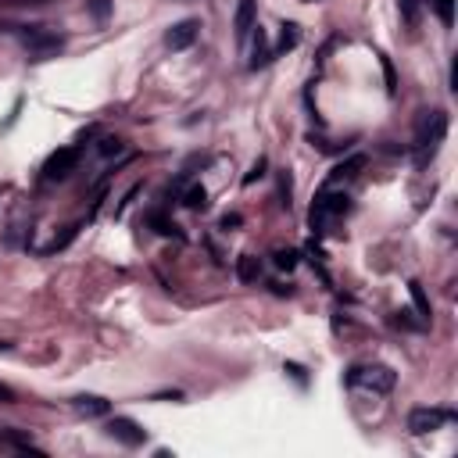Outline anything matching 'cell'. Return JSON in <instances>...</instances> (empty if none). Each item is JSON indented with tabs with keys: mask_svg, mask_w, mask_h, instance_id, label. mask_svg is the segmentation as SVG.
<instances>
[{
	"mask_svg": "<svg viewBox=\"0 0 458 458\" xmlns=\"http://www.w3.org/2000/svg\"><path fill=\"white\" fill-rule=\"evenodd\" d=\"M97 154H101V158H118V154H126V140H122V136H104V140L97 143Z\"/></svg>",
	"mask_w": 458,
	"mask_h": 458,
	"instance_id": "obj_14",
	"label": "cell"
},
{
	"mask_svg": "<svg viewBox=\"0 0 458 458\" xmlns=\"http://www.w3.org/2000/svg\"><path fill=\"white\" fill-rule=\"evenodd\" d=\"M22 47L29 51L33 61H47V58H54L65 47V36L61 33H51L44 26H22Z\"/></svg>",
	"mask_w": 458,
	"mask_h": 458,
	"instance_id": "obj_1",
	"label": "cell"
},
{
	"mask_svg": "<svg viewBox=\"0 0 458 458\" xmlns=\"http://www.w3.org/2000/svg\"><path fill=\"white\" fill-rule=\"evenodd\" d=\"M297 47V26H283V40H280V47L273 51V58H280L283 51H294Z\"/></svg>",
	"mask_w": 458,
	"mask_h": 458,
	"instance_id": "obj_18",
	"label": "cell"
},
{
	"mask_svg": "<svg viewBox=\"0 0 458 458\" xmlns=\"http://www.w3.org/2000/svg\"><path fill=\"white\" fill-rule=\"evenodd\" d=\"M454 419V412L451 408H412L408 412V433H415V437H426V433H433V429H444L447 422Z\"/></svg>",
	"mask_w": 458,
	"mask_h": 458,
	"instance_id": "obj_4",
	"label": "cell"
},
{
	"mask_svg": "<svg viewBox=\"0 0 458 458\" xmlns=\"http://www.w3.org/2000/svg\"><path fill=\"white\" fill-rule=\"evenodd\" d=\"M0 401L11 404V401H15V390H11V387H0Z\"/></svg>",
	"mask_w": 458,
	"mask_h": 458,
	"instance_id": "obj_25",
	"label": "cell"
},
{
	"mask_svg": "<svg viewBox=\"0 0 458 458\" xmlns=\"http://www.w3.org/2000/svg\"><path fill=\"white\" fill-rule=\"evenodd\" d=\"M344 211H347V197L322 190V193L315 197V204H312V229H315V233H322L326 222L337 218V215H344Z\"/></svg>",
	"mask_w": 458,
	"mask_h": 458,
	"instance_id": "obj_5",
	"label": "cell"
},
{
	"mask_svg": "<svg viewBox=\"0 0 458 458\" xmlns=\"http://www.w3.org/2000/svg\"><path fill=\"white\" fill-rule=\"evenodd\" d=\"M140 190H143V186H140V183H136V186H129V193H126V197H122V204H118V208H115V215H118V218H122V211H126V208H129V200H133V197H136V193H140Z\"/></svg>",
	"mask_w": 458,
	"mask_h": 458,
	"instance_id": "obj_23",
	"label": "cell"
},
{
	"mask_svg": "<svg viewBox=\"0 0 458 458\" xmlns=\"http://www.w3.org/2000/svg\"><path fill=\"white\" fill-rule=\"evenodd\" d=\"M183 204H186L190 211H204V208H208V190H204V186H190V190L183 193Z\"/></svg>",
	"mask_w": 458,
	"mask_h": 458,
	"instance_id": "obj_15",
	"label": "cell"
},
{
	"mask_svg": "<svg viewBox=\"0 0 458 458\" xmlns=\"http://www.w3.org/2000/svg\"><path fill=\"white\" fill-rule=\"evenodd\" d=\"M358 168H365V154H351L347 161H340L333 172H330V179H326V186H337V183H344V179H351V175H358Z\"/></svg>",
	"mask_w": 458,
	"mask_h": 458,
	"instance_id": "obj_10",
	"label": "cell"
},
{
	"mask_svg": "<svg viewBox=\"0 0 458 458\" xmlns=\"http://www.w3.org/2000/svg\"><path fill=\"white\" fill-rule=\"evenodd\" d=\"M408 294H412V301H415V308H419V315H422V319H429L433 312H429V297H426V290H422V283H415V280H412V283H408Z\"/></svg>",
	"mask_w": 458,
	"mask_h": 458,
	"instance_id": "obj_16",
	"label": "cell"
},
{
	"mask_svg": "<svg viewBox=\"0 0 458 458\" xmlns=\"http://www.w3.org/2000/svg\"><path fill=\"white\" fill-rule=\"evenodd\" d=\"M86 8H90V15H93L97 22H108V15H111V0H86Z\"/></svg>",
	"mask_w": 458,
	"mask_h": 458,
	"instance_id": "obj_19",
	"label": "cell"
},
{
	"mask_svg": "<svg viewBox=\"0 0 458 458\" xmlns=\"http://www.w3.org/2000/svg\"><path fill=\"white\" fill-rule=\"evenodd\" d=\"M401 4V15H404V26L415 29L419 26V0H397Z\"/></svg>",
	"mask_w": 458,
	"mask_h": 458,
	"instance_id": "obj_17",
	"label": "cell"
},
{
	"mask_svg": "<svg viewBox=\"0 0 458 458\" xmlns=\"http://www.w3.org/2000/svg\"><path fill=\"white\" fill-rule=\"evenodd\" d=\"M197 33H200V22H197V19H183V22H175V26L165 33V47H168V51H186V47H193Z\"/></svg>",
	"mask_w": 458,
	"mask_h": 458,
	"instance_id": "obj_7",
	"label": "cell"
},
{
	"mask_svg": "<svg viewBox=\"0 0 458 458\" xmlns=\"http://www.w3.org/2000/svg\"><path fill=\"white\" fill-rule=\"evenodd\" d=\"M444 133H447V115H444V111H433V115L422 122L419 136H415V161H419V165H426V161L437 154V143L444 140Z\"/></svg>",
	"mask_w": 458,
	"mask_h": 458,
	"instance_id": "obj_3",
	"label": "cell"
},
{
	"mask_svg": "<svg viewBox=\"0 0 458 458\" xmlns=\"http://www.w3.org/2000/svg\"><path fill=\"white\" fill-rule=\"evenodd\" d=\"M237 276H240V283H255V280L262 276V265H258V258L244 255V258L237 262Z\"/></svg>",
	"mask_w": 458,
	"mask_h": 458,
	"instance_id": "obj_13",
	"label": "cell"
},
{
	"mask_svg": "<svg viewBox=\"0 0 458 458\" xmlns=\"http://www.w3.org/2000/svg\"><path fill=\"white\" fill-rule=\"evenodd\" d=\"M273 61V51L265 47V33L262 26H255V58H251V68H265Z\"/></svg>",
	"mask_w": 458,
	"mask_h": 458,
	"instance_id": "obj_12",
	"label": "cell"
},
{
	"mask_svg": "<svg viewBox=\"0 0 458 458\" xmlns=\"http://www.w3.org/2000/svg\"><path fill=\"white\" fill-rule=\"evenodd\" d=\"M347 383L362 387V390H372V394H390L394 383H397V372L390 365H355L347 372Z\"/></svg>",
	"mask_w": 458,
	"mask_h": 458,
	"instance_id": "obj_2",
	"label": "cell"
},
{
	"mask_svg": "<svg viewBox=\"0 0 458 458\" xmlns=\"http://www.w3.org/2000/svg\"><path fill=\"white\" fill-rule=\"evenodd\" d=\"M297 265V251H276V269H294Z\"/></svg>",
	"mask_w": 458,
	"mask_h": 458,
	"instance_id": "obj_21",
	"label": "cell"
},
{
	"mask_svg": "<svg viewBox=\"0 0 458 458\" xmlns=\"http://www.w3.org/2000/svg\"><path fill=\"white\" fill-rule=\"evenodd\" d=\"M4 8H19V4H51V0H0Z\"/></svg>",
	"mask_w": 458,
	"mask_h": 458,
	"instance_id": "obj_24",
	"label": "cell"
},
{
	"mask_svg": "<svg viewBox=\"0 0 458 458\" xmlns=\"http://www.w3.org/2000/svg\"><path fill=\"white\" fill-rule=\"evenodd\" d=\"M108 433L115 437V440H122L126 447H140L143 440H147V429H140L133 419H126V415H115L111 422H108Z\"/></svg>",
	"mask_w": 458,
	"mask_h": 458,
	"instance_id": "obj_8",
	"label": "cell"
},
{
	"mask_svg": "<svg viewBox=\"0 0 458 458\" xmlns=\"http://www.w3.org/2000/svg\"><path fill=\"white\" fill-rule=\"evenodd\" d=\"M265 165H269V161H265V158H258V161H255V168L244 175V186H251L255 179H262V175H265Z\"/></svg>",
	"mask_w": 458,
	"mask_h": 458,
	"instance_id": "obj_22",
	"label": "cell"
},
{
	"mask_svg": "<svg viewBox=\"0 0 458 458\" xmlns=\"http://www.w3.org/2000/svg\"><path fill=\"white\" fill-rule=\"evenodd\" d=\"M433 8H437V15H440L444 26L454 22V0H433Z\"/></svg>",
	"mask_w": 458,
	"mask_h": 458,
	"instance_id": "obj_20",
	"label": "cell"
},
{
	"mask_svg": "<svg viewBox=\"0 0 458 458\" xmlns=\"http://www.w3.org/2000/svg\"><path fill=\"white\" fill-rule=\"evenodd\" d=\"M72 408L83 412V415H108V412H111V404H108L104 397H97V394H79V397H72Z\"/></svg>",
	"mask_w": 458,
	"mask_h": 458,
	"instance_id": "obj_11",
	"label": "cell"
},
{
	"mask_svg": "<svg viewBox=\"0 0 458 458\" xmlns=\"http://www.w3.org/2000/svg\"><path fill=\"white\" fill-rule=\"evenodd\" d=\"M251 29H255V0H240V4H237V19H233V36H237V44H244Z\"/></svg>",
	"mask_w": 458,
	"mask_h": 458,
	"instance_id": "obj_9",
	"label": "cell"
},
{
	"mask_svg": "<svg viewBox=\"0 0 458 458\" xmlns=\"http://www.w3.org/2000/svg\"><path fill=\"white\" fill-rule=\"evenodd\" d=\"M76 165H79V147H61V151H54V154L47 158L44 179H47V183H61V179H68V175L76 172Z\"/></svg>",
	"mask_w": 458,
	"mask_h": 458,
	"instance_id": "obj_6",
	"label": "cell"
}]
</instances>
